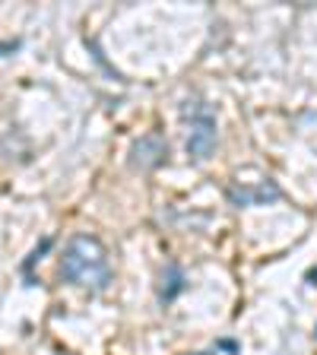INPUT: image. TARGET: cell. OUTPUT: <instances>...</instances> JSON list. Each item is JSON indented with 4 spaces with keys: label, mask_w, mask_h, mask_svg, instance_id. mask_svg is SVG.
<instances>
[{
    "label": "cell",
    "mask_w": 317,
    "mask_h": 355,
    "mask_svg": "<svg viewBox=\"0 0 317 355\" xmlns=\"http://www.w3.org/2000/svg\"><path fill=\"white\" fill-rule=\"evenodd\" d=\"M280 197L282 191L276 184H270V181H264L257 187H232L229 191V200L235 207H251V203H266V200H280Z\"/></svg>",
    "instance_id": "277c9868"
},
{
    "label": "cell",
    "mask_w": 317,
    "mask_h": 355,
    "mask_svg": "<svg viewBox=\"0 0 317 355\" xmlns=\"http://www.w3.org/2000/svg\"><path fill=\"white\" fill-rule=\"evenodd\" d=\"M185 292V273H181V266L171 263L169 270L162 273V302H171Z\"/></svg>",
    "instance_id": "5b68a950"
},
{
    "label": "cell",
    "mask_w": 317,
    "mask_h": 355,
    "mask_svg": "<svg viewBox=\"0 0 317 355\" xmlns=\"http://www.w3.org/2000/svg\"><path fill=\"white\" fill-rule=\"evenodd\" d=\"M165 155H169V143L153 133V137H143V140L133 146V165H137V168H155Z\"/></svg>",
    "instance_id": "3957f363"
},
{
    "label": "cell",
    "mask_w": 317,
    "mask_h": 355,
    "mask_svg": "<svg viewBox=\"0 0 317 355\" xmlns=\"http://www.w3.org/2000/svg\"><path fill=\"white\" fill-rule=\"evenodd\" d=\"M58 273L64 282L83 286L89 292H102L111 282V266H108V251L105 244L92 235H74L64 248Z\"/></svg>",
    "instance_id": "6da1fadb"
},
{
    "label": "cell",
    "mask_w": 317,
    "mask_h": 355,
    "mask_svg": "<svg viewBox=\"0 0 317 355\" xmlns=\"http://www.w3.org/2000/svg\"><path fill=\"white\" fill-rule=\"evenodd\" d=\"M308 279H311V282H314V286H317V270H311V273H308Z\"/></svg>",
    "instance_id": "8992f818"
},
{
    "label": "cell",
    "mask_w": 317,
    "mask_h": 355,
    "mask_svg": "<svg viewBox=\"0 0 317 355\" xmlns=\"http://www.w3.org/2000/svg\"><path fill=\"white\" fill-rule=\"evenodd\" d=\"M185 118L191 121V133H187V153L197 162H207L216 149V114L209 111V105L203 102H187Z\"/></svg>",
    "instance_id": "7a4b0ae2"
}]
</instances>
